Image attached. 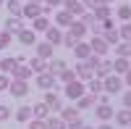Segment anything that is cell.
Instances as JSON below:
<instances>
[{
    "label": "cell",
    "mask_w": 131,
    "mask_h": 129,
    "mask_svg": "<svg viewBox=\"0 0 131 129\" xmlns=\"http://www.w3.org/2000/svg\"><path fill=\"white\" fill-rule=\"evenodd\" d=\"M63 69H68V63H66L63 58H50V63H47V74L58 77V74H60Z\"/></svg>",
    "instance_id": "17"
},
{
    "label": "cell",
    "mask_w": 131,
    "mask_h": 129,
    "mask_svg": "<svg viewBox=\"0 0 131 129\" xmlns=\"http://www.w3.org/2000/svg\"><path fill=\"white\" fill-rule=\"evenodd\" d=\"M81 129H92V126H86V124H84V126H81Z\"/></svg>",
    "instance_id": "50"
},
{
    "label": "cell",
    "mask_w": 131,
    "mask_h": 129,
    "mask_svg": "<svg viewBox=\"0 0 131 129\" xmlns=\"http://www.w3.org/2000/svg\"><path fill=\"white\" fill-rule=\"evenodd\" d=\"M16 66H18L16 56H10V58H0V74H8V77H10V71H13Z\"/></svg>",
    "instance_id": "23"
},
{
    "label": "cell",
    "mask_w": 131,
    "mask_h": 129,
    "mask_svg": "<svg viewBox=\"0 0 131 129\" xmlns=\"http://www.w3.org/2000/svg\"><path fill=\"white\" fill-rule=\"evenodd\" d=\"M76 42H79V40H73L68 32H63V42H60V45H66V48H71V50H73V45H76Z\"/></svg>",
    "instance_id": "39"
},
{
    "label": "cell",
    "mask_w": 131,
    "mask_h": 129,
    "mask_svg": "<svg viewBox=\"0 0 131 129\" xmlns=\"http://www.w3.org/2000/svg\"><path fill=\"white\" fill-rule=\"evenodd\" d=\"M73 74H76V79H79V82H89V79L94 77V71L86 66V61H79V66L73 69Z\"/></svg>",
    "instance_id": "9"
},
{
    "label": "cell",
    "mask_w": 131,
    "mask_h": 129,
    "mask_svg": "<svg viewBox=\"0 0 131 129\" xmlns=\"http://www.w3.org/2000/svg\"><path fill=\"white\" fill-rule=\"evenodd\" d=\"M45 124H47V129H66V121L60 119V116H47Z\"/></svg>",
    "instance_id": "36"
},
{
    "label": "cell",
    "mask_w": 131,
    "mask_h": 129,
    "mask_svg": "<svg viewBox=\"0 0 131 129\" xmlns=\"http://www.w3.org/2000/svg\"><path fill=\"white\" fill-rule=\"evenodd\" d=\"M45 42H50V45L52 48H55V45H60V42H63V29H58V26H50L47 32H45Z\"/></svg>",
    "instance_id": "15"
},
{
    "label": "cell",
    "mask_w": 131,
    "mask_h": 129,
    "mask_svg": "<svg viewBox=\"0 0 131 129\" xmlns=\"http://www.w3.org/2000/svg\"><path fill=\"white\" fill-rule=\"evenodd\" d=\"M128 129H131V126H128Z\"/></svg>",
    "instance_id": "53"
},
{
    "label": "cell",
    "mask_w": 131,
    "mask_h": 129,
    "mask_svg": "<svg viewBox=\"0 0 131 129\" xmlns=\"http://www.w3.org/2000/svg\"><path fill=\"white\" fill-rule=\"evenodd\" d=\"M107 74H113V61L102 58V61H100V66L94 69V79H105Z\"/></svg>",
    "instance_id": "14"
},
{
    "label": "cell",
    "mask_w": 131,
    "mask_h": 129,
    "mask_svg": "<svg viewBox=\"0 0 131 129\" xmlns=\"http://www.w3.org/2000/svg\"><path fill=\"white\" fill-rule=\"evenodd\" d=\"M10 87V77H8V74H0V92H5Z\"/></svg>",
    "instance_id": "42"
},
{
    "label": "cell",
    "mask_w": 131,
    "mask_h": 129,
    "mask_svg": "<svg viewBox=\"0 0 131 129\" xmlns=\"http://www.w3.org/2000/svg\"><path fill=\"white\" fill-rule=\"evenodd\" d=\"M115 58H131V42H118L115 45Z\"/></svg>",
    "instance_id": "30"
},
{
    "label": "cell",
    "mask_w": 131,
    "mask_h": 129,
    "mask_svg": "<svg viewBox=\"0 0 131 129\" xmlns=\"http://www.w3.org/2000/svg\"><path fill=\"white\" fill-rule=\"evenodd\" d=\"M26 129H47V124H45V121H39V119H31V121L26 124Z\"/></svg>",
    "instance_id": "40"
},
{
    "label": "cell",
    "mask_w": 131,
    "mask_h": 129,
    "mask_svg": "<svg viewBox=\"0 0 131 129\" xmlns=\"http://www.w3.org/2000/svg\"><path fill=\"white\" fill-rule=\"evenodd\" d=\"M123 108H131V90L123 92Z\"/></svg>",
    "instance_id": "44"
},
{
    "label": "cell",
    "mask_w": 131,
    "mask_h": 129,
    "mask_svg": "<svg viewBox=\"0 0 131 129\" xmlns=\"http://www.w3.org/2000/svg\"><path fill=\"white\" fill-rule=\"evenodd\" d=\"M94 116H97V121L100 124H105V121H110L113 119V113H115V108H110V105H94Z\"/></svg>",
    "instance_id": "6"
},
{
    "label": "cell",
    "mask_w": 131,
    "mask_h": 129,
    "mask_svg": "<svg viewBox=\"0 0 131 129\" xmlns=\"http://www.w3.org/2000/svg\"><path fill=\"white\" fill-rule=\"evenodd\" d=\"M42 3H45L47 8H55V5H60V3H63V0H42Z\"/></svg>",
    "instance_id": "46"
},
{
    "label": "cell",
    "mask_w": 131,
    "mask_h": 129,
    "mask_svg": "<svg viewBox=\"0 0 131 129\" xmlns=\"http://www.w3.org/2000/svg\"><path fill=\"white\" fill-rule=\"evenodd\" d=\"M128 61H131V58H128Z\"/></svg>",
    "instance_id": "54"
},
{
    "label": "cell",
    "mask_w": 131,
    "mask_h": 129,
    "mask_svg": "<svg viewBox=\"0 0 131 129\" xmlns=\"http://www.w3.org/2000/svg\"><path fill=\"white\" fill-rule=\"evenodd\" d=\"M60 119L66 124H71L73 119H79V108H76V105H73V108H60Z\"/></svg>",
    "instance_id": "31"
},
{
    "label": "cell",
    "mask_w": 131,
    "mask_h": 129,
    "mask_svg": "<svg viewBox=\"0 0 131 129\" xmlns=\"http://www.w3.org/2000/svg\"><path fill=\"white\" fill-rule=\"evenodd\" d=\"M10 79H13V82H29V79H31V69L18 63V66L10 71Z\"/></svg>",
    "instance_id": "11"
},
{
    "label": "cell",
    "mask_w": 131,
    "mask_h": 129,
    "mask_svg": "<svg viewBox=\"0 0 131 129\" xmlns=\"http://www.w3.org/2000/svg\"><path fill=\"white\" fill-rule=\"evenodd\" d=\"M113 119H115V124H118V126L128 129V126H131V108H121L118 113H113Z\"/></svg>",
    "instance_id": "13"
},
{
    "label": "cell",
    "mask_w": 131,
    "mask_h": 129,
    "mask_svg": "<svg viewBox=\"0 0 131 129\" xmlns=\"http://www.w3.org/2000/svg\"><path fill=\"white\" fill-rule=\"evenodd\" d=\"M0 5H5V0H0Z\"/></svg>",
    "instance_id": "51"
},
{
    "label": "cell",
    "mask_w": 131,
    "mask_h": 129,
    "mask_svg": "<svg viewBox=\"0 0 131 129\" xmlns=\"http://www.w3.org/2000/svg\"><path fill=\"white\" fill-rule=\"evenodd\" d=\"M5 5H8V16H18L21 19V0H5Z\"/></svg>",
    "instance_id": "35"
},
{
    "label": "cell",
    "mask_w": 131,
    "mask_h": 129,
    "mask_svg": "<svg viewBox=\"0 0 131 129\" xmlns=\"http://www.w3.org/2000/svg\"><path fill=\"white\" fill-rule=\"evenodd\" d=\"M63 5H66L63 11H68V13H71L73 19H81V13L86 11V8L81 5V0H63Z\"/></svg>",
    "instance_id": "8"
},
{
    "label": "cell",
    "mask_w": 131,
    "mask_h": 129,
    "mask_svg": "<svg viewBox=\"0 0 131 129\" xmlns=\"http://www.w3.org/2000/svg\"><path fill=\"white\" fill-rule=\"evenodd\" d=\"M55 77L52 74H47V71H42V74H37V87L39 90H45V92H50V90H55Z\"/></svg>",
    "instance_id": "4"
},
{
    "label": "cell",
    "mask_w": 131,
    "mask_h": 129,
    "mask_svg": "<svg viewBox=\"0 0 131 129\" xmlns=\"http://www.w3.org/2000/svg\"><path fill=\"white\" fill-rule=\"evenodd\" d=\"M81 5H84L86 11H94V8H97V0H81Z\"/></svg>",
    "instance_id": "43"
},
{
    "label": "cell",
    "mask_w": 131,
    "mask_h": 129,
    "mask_svg": "<svg viewBox=\"0 0 131 129\" xmlns=\"http://www.w3.org/2000/svg\"><path fill=\"white\" fill-rule=\"evenodd\" d=\"M118 37H121L123 42H131V24H128V21H126L121 29H118Z\"/></svg>",
    "instance_id": "37"
},
{
    "label": "cell",
    "mask_w": 131,
    "mask_h": 129,
    "mask_svg": "<svg viewBox=\"0 0 131 129\" xmlns=\"http://www.w3.org/2000/svg\"><path fill=\"white\" fill-rule=\"evenodd\" d=\"M55 24H58V29H60V26H66V29H68V26L73 24V16L68 13V11H58V16H55Z\"/></svg>",
    "instance_id": "28"
},
{
    "label": "cell",
    "mask_w": 131,
    "mask_h": 129,
    "mask_svg": "<svg viewBox=\"0 0 131 129\" xmlns=\"http://www.w3.org/2000/svg\"><path fill=\"white\" fill-rule=\"evenodd\" d=\"M128 69H131V61L128 58H115L113 61V74H118V77H123Z\"/></svg>",
    "instance_id": "20"
},
{
    "label": "cell",
    "mask_w": 131,
    "mask_h": 129,
    "mask_svg": "<svg viewBox=\"0 0 131 129\" xmlns=\"http://www.w3.org/2000/svg\"><path fill=\"white\" fill-rule=\"evenodd\" d=\"M47 29H50V19H47V16L31 19V32H47Z\"/></svg>",
    "instance_id": "24"
},
{
    "label": "cell",
    "mask_w": 131,
    "mask_h": 129,
    "mask_svg": "<svg viewBox=\"0 0 131 129\" xmlns=\"http://www.w3.org/2000/svg\"><path fill=\"white\" fill-rule=\"evenodd\" d=\"M97 5H113V0H97Z\"/></svg>",
    "instance_id": "47"
},
{
    "label": "cell",
    "mask_w": 131,
    "mask_h": 129,
    "mask_svg": "<svg viewBox=\"0 0 131 129\" xmlns=\"http://www.w3.org/2000/svg\"><path fill=\"white\" fill-rule=\"evenodd\" d=\"M29 3H42V0H29Z\"/></svg>",
    "instance_id": "49"
},
{
    "label": "cell",
    "mask_w": 131,
    "mask_h": 129,
    "mask_svg": "<svg viewBox=\"0 0 131 129\" xmlns=\"http://www.w3.org/2000/svg\"><path fill=\"white\" fill-rule=\"evenodd\" d=\"M128 24H131V21H128Z\"/></svg>",
    "instance_id": "52"
},
{
    "label": "cell",
    "mask_w": 131,
    "mask_h": 129,
    "mask_svg": "<svg viewBox=\"0 0 131 129\" xmlns=\"http://www.w3.org/2000/svg\"><path fill=\"white\" fill-rule=\"evenodd\" d=\"M66 32H68V34H71L73 40H81V37L86 34V26L81 24V21H79V19H73V24H71L68 29H66Z\"/></svg>",
    "instance_id": "18"
},
{
    "label": "cell",
    "mask_w": 131,
    "mask_h": 129,
    "mask_svg": "<svg viewBox=\"0 0 131 129\" xmlns=\"http://www.w3.org/2000/svg\"><path fill=\"white\" fill-rule=\"evenodd\" d=\"M37 58H42V61L52 58V45L50 42H37Z\"/></svg>",
    "instance_id": "25"
},
{
    "label": "cell",
    "mask_w": 131,
    "mask_h": 129,
    "mask_svg": "<svg viewBox=\"0 0 131 129\" xmlns=\"http://www.w3.org/2000/svg\"><path fill=\"white\" fill-rule=\"evenodd\" d=\"M97 129H113V126H110V124L105 121V124H100V126H97Z\"/></svg>",
    "instance_id": "48"
},
{
    "label": "cell",
    "mask_w": 131,
    "mask_h": 129,
    "mask_svg": "<svg viewBox=\"0 0 131 129\" xmlns=\"http://www.w3.org/2000/svg\"><path fill=\"white\" fill-rule=\"evenodd\" d=\"M73 56L76 58H79V61H86V58H89L92 56V50H89V42H76V45H73Z\"/></svg>",
    "instance_id": "16"
},
{
    "label": "cell",
    "mask_w": 131,
    "mask_h": 129,
    "mask_svg": "<svg viewBox=\"0 0 131 129\" xmlns=\"http://www.w3.org/2000/svg\"><path fill=\"white\" fill-rule=\"evenodd\" d=\"M115 16L121 19L123 24H126V21H131V5H128V3H121V5H118V11H115Z\"/></svg>",
    "instance_id": "34"
},
{
    "label": "cell",
    "mask_w": 131,
    "mask_h": 129,
    "mask_svg": "<svg viewBox=\"0 0 131 129\" xmlns=\"http://www.w3.org/2000/svg\"><path fill=\"white\" fill-rule=\"evenodd\" d=\"M123 87H128V90H131V69L123 74Z\"/></svg>",
    "instance_id": "45"
},
{
    "label": "cell",
    "mask_w": 131,
    "mask_h": 129,
    "mask_svg": "<svg viewBox=\"0 0 131 129\" xmlns=\"http://www.w3.org/2000/svg\"><path fill=\"white\" fill-rule=\"evenodd\" d=\"M8 119H10V105L0 103V121H8Z\"/></svg>",
    "instance_id": "41"
},
{
    "label": "cell",
    "mask_w": 131,
    "mask_h": 129,
    "mask_svg": "<svg viewBox=\"0 0 131 129\" xmlns=\"http://www.w3.org/2000/svg\"><path fill=\"white\" fill-rule=\"evenodd\" d=\"M42 16V3H26L21 8V19H37Z\"/></svg>",
    "instance_id": "10"
},
{
    "label": "cell",
    "mask_w": 131,
    "mask_h": 129,
    "mask_svg": "<svg viewBox=\"0 0 131 129\" xmlns=\"http://www.w3.org/2000/svg\"><path fill=\"white\" fill-rule=\"evenodd\" d=\"M92 105H97V98H94V95H89V92H86V95H81V98L76 100V108H79V111L92 108Z\"/></svg>",
    "instance_id": "27"
},
{
    "label": "cell",
    "mask_w": 131,
    "mask_h": 129,
    "mask_svg": "<svg viewBox=\"0 0 131 129\" xmlns=\"http://www.w3.org/2000/svg\"><path fill=\"white\" fill-rule=\"evenodd\" d=\"M8 45H10V34H8L5 29H0V50H5Z\"/></svg>",
    "instance_id": "38"
},
{
    "label": "cell",
    "mask_w": 131,
    "mask_h": 129,
    "mask_svg": "<svg viewBox=\"0 0 131 129\" xmlns=\"http://www.w3.org/2000/svg\"><path fill=\"white\" fill-rule=\"evenodd\" d=\"M16 37L21 40V45H37V32H31V29H21Z\"/></svg>",
    "instance_id": "21"
},
{
    "label": "cell",
    "mask_w": 131,
    "mask_h": 129,
    "mask_svg": "<svg viewBox=\"0 0 131 129\" xmlns=\"http://www.w3.org/2000/svg\"><path fill=\"white\" fill-rule=\"evenodd\" d=\"M76 79V74H73V69L68 66V69H63L58 77H55V82H60V84H68V82H73Z\"/></svg>",
    "instance_id": "33"
},
{
    "label": "cell",
    "mask_w": 131,
    "mask_h": 129,
    "mask_svg": "<svg viewBox=\"0 0 131 129\" xmlns=\"http://www.w3.org/2000/svg\"><path fill=\"white\" fill-rule=\"evenodd\" d=\"M10 95H13V98H26V95H29V82H13V79H10Z\"/></svg>",
    "instance_id": "7"
},
{
    "label": "cell",
    "mask_w": 131,
    "mask_h": 129,
    "mask_svg": "<svg viewBox=\"0 0 131 129\" xmlns=\"http://www.w3.org/2000/svg\"><path fill=\"white\" fill-rule=\"evenodd\" d=\"M16 121L18 124H29L31 121V105H21V108L16 111Z\"/></svg>",
    "instance_id": "29"
},
{
    "label": "cell",
    "mask_w": 131,
    "mask_h": 129,
    "mask_svg": "<svg viewBox=\"0 0 131 129\" xmlns=\"http://www.w3.org/2000/svg\"><path fill=\"white\" fill-rule=\"evenodd\" d=\"M89 50H92V56H97V58H105L107 56V50H110V45L100 37V34H92V40H89Z\"/></svg>",
    "instance_id": "3"
},
{
    "label": "cell",
    "mask_w": 131,
    "mask_h": 129,
    "mask_svg": "<svg viewBox=\"0 0 131 129\" xmlns=\"http://www.w3.org/2000/svg\"><path fill=\"white\" fill-rule=\"evenodd\" d=\"M42 103H45L50 111H60V108H63V98H60V95H58L55 90L45 92V100H42Z\"/></svg>",
    "instance_id": "5"
},
{
    "label": "cell",
    "mask_w": 131,
    "mask_h": 129,
    "mask_svg": "<svg viewBox=\"0 0 131 129\" xmlns=\"http://www.w3.org/2000/svg\"><path fill=\"white\" fill-rule=\"evenodd\" d=\"M50 116V108L45 103H37V105H31V119H39V121H45Z\"/></svg>",
    "instance_id": "22"
},
{
    "label": "cell",
    "mask_w": 131,
    "mask_h": 129,
    "mask_svg": "<svg viewBox=\"0 0 131 129\" xmlns=\"http://www.w3.org/2000/svg\"><path fill=\"white\" fill-rule=\"evenodd\" d=\"M21 29H26V26H24V21H21L18 16H8L5 19V32L8 34H18Z\"/></svg>",
    "instance_id": "12"
},
{
    "label": "cell",
    "mask_w": 131,
    "mask_h": 129,
    "mask_svg": "<svg viewBox=\"0 0 131 129\" xmlns=\"http://www.w3.org/2000/svg\"><path fill=\"white\" fill-rule=\"evenodd\" d=\"M63 95H66L68 100H73V103H76L81 95H86V84H84V82H79V79H73V82H68V84H63Z\"/></svg>",
    "instance_id": "1"
},
{
    "label": "cell",
    "mask_w": 131,
    "mask_h": 129,
    "mask_svg": "<svg viewBox=\"0 0 131 129\" xmlns=\"http://www.w3.org/2000/svg\"><path fill=\"white\" fill-rule=\"evenodd\" d=\"M26 66L31 69V74H42V71H47V63L42 61V58H37V56H34V58H29V61H26Z\"/></svg>",
    "instance_id": "26"
},
{
    "label": "cell",
    "mask_w": 131,
    "mask_h": 129,
    "mask_svg": "<svg viewBox=\"0 0 131 129\" xmlns=\"http://www.w3.org/2000/svg\"><path fill=\"white\" fill-rule=\"evenodd\" d=\"M86 92H89V95H94V98H97V95H100L102 92V79H89V82H86Z\"/></svg>",
    "instance_id": "32"
},
{
    "label": "cell",
    "mask_w": 131,
    "mask_h": 129,
    "mask_svg": "<svg viewBox=\"0 0 131 129\" xmlns=\"http://www.w3.org/2000/svg\"><path fill=\"white\" fill-rule=\"evenodd\" d=\"M123 90V77H118V74H107V77L102 79V92L107 95H115Z\"/></svg>",
    "instance_id": "2"
},
{
    "label": "cell",
    "mask_w": 131,
    "mask_h": 129,
    "mask_svg": "<svg viewBox=\"0 0 131 129\" xmlns=\"http://www.w3.org/2000/svg\"><path fill=\"white\" fill-rule=\"evenodd\" d=\"M92 13H94V19H97V21H100V24H102V21L113 19V8H110V5H97V8L92 11Z\"/></svg>",
    "instance_id": "19"
}]
</instances>
